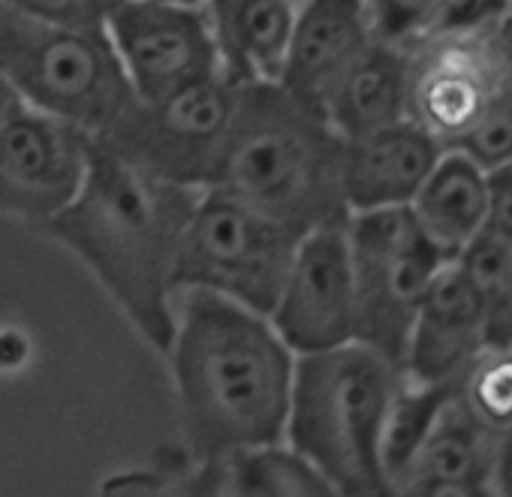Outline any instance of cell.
I'll return each mask as SVG.
<instances>
[{
  "label": "cell",
  "instance_id": "11",
  "mask_svg": "<svg viewBox=\"0 0 512 497\" xmlns=\"http://www.w3.org/2000/svg\"><path fill=\"white\" fill-rule=\"evenodd\" d=\"M269 323L296 356L356 341V284L347 217L314 226L299 238Z\"/></svg>",
  "mask_w": 512,
  "mask_h": 497
},
{
  "label": "cell",
  "instance_id": "36",
  "mask_svg": "<svg viewBox=\"0 0 512 497\" xmlns=\"http://www.w3.org/2000/svg\"><path fill=\"white\" fill-rule=\"evenodd\" d=\"M509 16H512V0H509Z\"/></svg>",
  "mask_w": 512,
  "mask_h": 497
},
{
  "label": "cell",
  "instance_id": "19",
  "mask_svg": "<svg viewBox=\"0 0 512 497\" xmlns=\"http://www.w3.org/2000/svg\"><path fill=\"white\" fill-rule=\"evenodd\" d=\"M494 434L479 425L458 401L455 389L440 407L434 425L419 443L404 473L392 482H431V479H488Z\"/></svg>",
  "mask_w": 512,
  "mask_h": 497
},
{
  "label": "cell",
  "instance_id": "22",
  "mask_svg": "<svg viewBox=\"0 0 512 497\" xmlns=\"http://www.w3.org/2000/svg\"><path fill=\"white\" fill-rule=\"evenodd\" d=\"M458 401L494 437L512 431V344H488L455 380Z\"/></svg>",
  "mask_w": 512,
  "mask_h": 497
},
{
  "label": "cell",
  "instance_id": "27",
  "mask_svg": "<svg viewBox=\"0 0 512 497\" xmlns=\"http://www.w3.org/2000/svg\"><path fill=\"white\" fill-rule=\"evenodd\" d=\"M7 4L37 22L73 28V31H94L106 34L109 7L103 0H7Z\"/></svg>",
  "mask_w": 512,
  "mask_h": 497
},
{
  "label": "cell",
  "instance_id": "24",
  "mask_svg": "<svg viewBox=\"0 0 512 497\" xmlns=\"http://www.w3.org/2000/svg\"><path fill=\"white\" fill-rule=\"evenodd\" d=\"M452 148L464 151L485 172L509 166L512 163V91L506 88L485 109V115L467 130V136Z\"/></svg>",
  "mask_w": 512,
  "mask_h": 497
},
{
  "label": "cell",
  "instance_id": "1",
  "mask_svg": "<svg viewBox=\"0 0 512 497\" xmlns=\"http://www.w3.org/2000/svg\"><path fill=\"white\" fill-rule=\"evenodd\" d=\"M166 356L196 461L284 443L296 353L269 317L211 290H181Z\"/></svg>",
  "mask_w": 512,
  "mask_h": 497
},
{
  "label": "cell",
  "instance_id": "15",
  "mask_svg": "<svg viewBox=\"0 0 512 497\" xmlns=\"http://www.w3.org/2000/svg\"><path fill=\"white\" fill-rule=\"evenodd\" d=\"M440 154L443 145L410 118L344 139L341 187L347 211L407 208Z\"/></svg>",
  "mask_w": 512,
  "mask_h": 497
},
{
  "label": "cell",
  "instance_id": "30",
  "mask_svg": "<svg viewBox=\"0 0 512 497\" xmlns=\"http://www.w3.org/2000/svg\"><path fill=\"white\" fill-rule=\"evenodd\" d=\"M488 485H491L494 497H512V431H503L494 437Z\"/></svg>",
  "mask_w": 512,
  "mask_h": 497
},
{
  "label": "cell",
  "instance_id": "12",
  "mask_svg": "<svg viewBox=\"0 0 512 497\" xmlns=\"http://www.w3.org/2000/svg\"><path fill=\"white\" fill-rule=\"evenodd\" d=\"M91 133L22 100L0 121V214L43 226L82 187Z\"/></svg>",
  "mask_w": 512,
  "mask_h": 497
},
{
  "label": "cell",
  "instance_id": "13",
  "mask_svg": "<svg viewBox=\"0 0 512 497\" xmlns=\"http://www.w3.org/2000/svg\"><path fill=\"white\" fill-rule=\"evenodd\" d=\"M488 344L485 311L458 263L449 260L416 308L401 371L410 383L455 386L461 371Z\"/></svg>",
  "mask_w": 512,
  "mask_h": 497
},
{
  "label": "cell",
  "instance_id": "28",
  "mask_svg": "<svg viewBox=\"0 0 512 497\" xmlns=\"http://www.w3.org/2000/svg\"><path fill=\"white\" fill-rule=\"evenodd\" d=\"M488 175V217L485 229L512 241V163L485 172Z\"/></svg>",
  "mask_w": 512,
  "mask_h": 497
},
{
  "label": "cell",
  "instance_id": "16",
  "mask_svg": "<svg viewBox=\"0 0 512 497\" xmlns=\"http://www.w3.org/2000/svg\"><path fill=\"white\" fill-rule=\"evenodd\" d=\"M202 7L229 85L281 82L296 0H202Z\"/></svg>",
  "mask_w": 512,
  "mask_h": 497
},
{
  "label": "cell",
  "instance_id": "31",
  "mask_svg": "<svg viewBox=\"0 0 512 497\" xmlns=\"http://www.w3.org/2000/svg\"><path fill=\"white\" fill-rule=\"evenodd\" d=\"M31 359V341L19 329H0V371H16Z\"/></svg>",
  "mask_w": 512,
  "mask_h": 497
},
{
  "label": "cell",
  "instance_id": "20",
  "mask_svg": "<svg viewBox=\"0 0 512 497\" xmlns=\"http://www.w3.org/2000/svg\"><path fill=\"white\" fill-rule=\"evenodd\" d=\"M232 497H347L317 467L284 446L229 455Z\"/></svg>",
  "mask_w": 512,
  "mask_h": 497
},
{
  "label": "cell",
  "instance_id": "10",
  "mask_svg": "<svg viewBox=\"0 0 512 497\" xmlns=\"http://www.w3.org/2000/svg\"><path fill=\"white\" fill-rule=\"evenodd\" d=\"M407 118L443 148L458 145L506 91L494 31L422 34L407 43Z\"/></svg>",
  "mask_w": 512,
  "mask_h": 497
},
{
  "label": "cell",
  "instance_id": "17",
  "mask_svg": "<svg viewBox=\"0 0 512 497\" xmlns=\"http://www.w3.org/2000/svg\"><path fill=\"white\" fill-rule=\"evenodd\" d=\"M407 46L374 40L332 85L320 112L341 139H359L407 118Z\"/></svg>",
  "mask_w": 512,
  "mask_h": 497
},
{
  "label": "cell",
  "instance_id": "7",
  "mask_svg": "<svg viewBox=\"0 0 512 497\" xmlns=\"http://www.w3.org/2000/svg\"><path fill=\"white\" fill-rule=\"evenodd\" d=\"M356 341L401 365L410 323L434 275L449 263L410 208L356 211L347 217Z\"/></svg>",
  "mask_w": 512,
  "mask_h": 497
},
{
  "label": "cell",
  "instance_id": "2",
  "mask_svg": "<svg viewBox=\"0 0 512 497\" xmlns=\"http://www.w3.org/2000/svg\"><path fill=\"white\" fill-rule=\"evenodd\" d=\"M199 190L169 184L91 139L79 193L43 223L163 356L175 335V260Z\"/></svg>",
  "mask_w": 512,
  "mask_h": 497
},
{
  "label": "cell",
  "instance_id": "29",
  "mask_svg": "<svg viewBox=\"0 0 512 497\" xmlns=\"http://www.w3.org/2000/svg\"><path fill=\"white\" fill-rule=\"evenodd\" d=\"M386 497H494L488 479H431V482H401L389 488Z\"/></svg>",
  "mask_w": 512,
  "mask_h": 497
},
{
  "label": "cell",
  "instance_id": "34",
  "mask_svg": "<svg viewBox=\"0 0 512 497\" xmlns=\"http://www.w3.org/2000/svg\"><path fill=\"white\" fill-rule=\"evenodd\" d=\"M103 4H106V7H109V10H112V7H115V4H121V0H103Z\"/></svg>",
  "mask_w": 512,
  "mask_h": 497
},
{
  "label": "cell",
  "instance_id": "37",
  "mask_svg": "<svg viewBox=\"0 0 512 497\" xmlns=\"http://www.w3.org/2000/svg\"><path fill=\"white\" fill-rule=\"evenodd\" d=\"M0 4H4V0H0Z\"/></svg>",
  "mask_w": 512,
  "mask_h": 497
},
{
  "label": "cell",
  "instance_id": "3",
  "mask_svg": "<svg viewBox=\"0 0 512 497\" xmlns=\"http://www.w3.org/2000/svg\"><path fill=\"white\" fill-rule=\"evenodd\" d=\"M344 139L287 88L235 85L211 187L278 220L299 238L350 217L341 187Z\"/></svg>",
  "mask_w": 512,
  "mask_h": 497
},
{
  "label": "cell",
  "instance_id": "9",
  "mask_svg": "<svg viewBox=\"0 0 512 497\" xmlns=\"http://www.w3.org/2000/svg\"><path fill=\"white\" fill-rule=\"evenodd\" d=\"M106 37L136 100L154 103L220 76L202 4L121 0L106 16Z\"/></svg>",
  "mask_w": 512,
  "mask_h": 497
},
{
  "label": "cell",
  "instance_id": "21",
  "mask_svg": "<svg viewBox=\"0 0 512 497\" xmlns=\"http://www.w3.org/2000/svg\"><path fill=\"white\" fill-rule=\"evenodd\" d=\"M488 323L491 344H512V241L479 232L455 257Z\"/></svg>",
  "mask_w": 512,
  "mask_h": 497
},
{
  "label": "cell",
  "instance_id": "33",
  "mask_svg": "<svg viewBox=\"0 0 512 497\" xmlns=\"http://www.w3.org/2000/svg\"><path fill=\"white\" fill-rule=\"evenodd\" d=\"M19 103V97L13 94V88L4 82V79H0V121H4L7 115H10V109Z\"/></svg>",
  "mask_w": 512,
  "mask_h": 497
},
{
  "label": "cell",
  "instance_id": "32",
  "mask_svg": "<svg viewBox=\"0 0 512 497\" xmlns=\"http://www.w3.org/2000/svg\"><path fill=\"white\" fill-rule=\"evenodd\" d=\"M494 40H497V52H500V64H503L506 88L512 91V16H506V19L497 25Z\"/></svg>",
  "mask_w": 512,
  "mask_h": 497
},
{
  "label": "cell",
  "instance_id": "5",
  "mask_svg": "<svg viewBox=\"0 0 512 497\" xmlns=\"http://www.w3.org/2000/svg\"><path fill=\"white\" fill-rule=\"evenodd\" d=\"M0 79L25 106L91 136L106 133L136 100L106 34L37 22L7 0L0 4Z\"/></svg>",
  "mask_w": 512,
  "mask_h": 497
},
{
  "label": "cell",
  "instance_id": "4",
  "mask_svg": "<svg viewBox=\"0 0 512 497\" xmlns=\"http://www.w3.org/2000/svg\"><path fill=\"white\" fill-rule=\"evenodd\" d=\"M404 371L362 341L296 356L284 440L347 497H386L383 431Z\"/></svg>",
  "mask_w": 512,
  "mask_h": 497
},
{
  "label": "cell",
  "instance_id": "26",
  "mask_svg": "<svg viewBox=\"0 0 512 497\" xmlns=\"http://www.w3.org/2000/svg\"><path fill=\"white\" fill-rule=\"evenodd\" d=\"M365 4L380 40L407 46L425 34L437 0H365Z\"/></svg>",
  "mask_w": 512,
  "mask_h": 497
},
{
  "label": "cell",
  "instance_id": "18",
  "mask_svg": "<svg viewBox=\"0 0 512 497\" xmlns=\"http://www.w3.org/2000/svg\"><path fill=\"white\" fill-rule=\"evenodd\" d=\"M407 208L422 232L440 247V254L455 260L479 232H485L488 175L464 151L443 148Z\"/></svg>",
  "mask_w": 512,
  "mask_h": 497
},
{
  "label": "cell",
  "instance_id": "25",
  "mask_svg": "<svg viewBox=\"0 0 512 497\" xmlns=\"http://www.w3.org/2000/svg\"><path fill=\"white\" fill-rule=\"evenodd\" d=\"M509 16V0H437L425 34H488Z\"/></svg>",
  "mask_w": 512,
  "mask_h": 497
},
{
  "label": "cell",
  "instance_id": "14",
  "mask_svg": "<svg viewBox=\"0 0 512 497\" xmlns=\"http://www.w3.org/2000/svg\"><path fill=\"white\" fill-rule=\"evenodd\" d=\"M374 40L365 0H296L290 49L278 85L320 112L332 85Z\"/></svg>",
  "mask_w": 512,
  "mask_h": 497
},
{
  "label": "cell",
  "instance_id": "8",
  "mask_svg": "<svg viewBox=\"0 0 512 497\" xmlns=\"http://www.w3.org/2000/svg\"><path fill=\"white\" fill-rule=\"evenodd\" d=\"M235 103V85L223 76L199 82L172 97L133 106L94 142L127 163L169 184L205 190L226 142Z\"/></svg>",
  "mask_w": 512,
  "mask_h": 497
},
{
  "label": "cell",
  "instance_id": "23",
  "mask_svg": "<svg viewBox=\"0 0 512 497\" xmlns=\"http://www.w3.org/2000/svg\"><path fill=\"white\" fill-rule=\"evenodd\" d=\"M455 386H422V383H410L404 377L392 407H389V419H386V431H383V470L392 482L404 473V467L410 464V458L416 455L419 443L425 440L428 428L434 425L440 407L446 404V398L452 395Z\"/></svg>",
  "mask_w": 512,
  "mask_h": 497
},
{
  "label": "cell",
  "instance_id": "6",
  "mask_svg": "<svg viewBox=\"0 0 512 497\" xmlns=\"http://www.w3.org/2000/svg\"><path fill=\"white\" fill-rule=\"evenodd\" d=\"M299 235L220 187L196 196L184 226L175 290H211L269 317L287 281Z\"/></svg>",
  "mask_w": 512,
  "mask_h": 497
},
{
  "label": "cell",
  "instance_id": "35",
  "mask_svg": "<svg viewBox=\"0 0 512 497\" xmlns=\"http://www.w3.org/2000/svg\"><path fill=\"white\" fill-rule=\"evenodd\" d=\"M181 4H202V0H181Z\"/></svg>",
  "mask_w": 512,
  "mask_h": 497
}]
</instances>
